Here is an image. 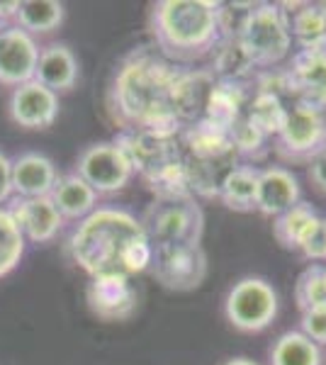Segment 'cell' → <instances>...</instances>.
Wrapping results in <instances>:
<instances>
[{
  "label": "cell",
  "instance_id": "f546056e",
  "mask_svg": "<svg viewBox=\"0 0 326 365\" xmlns=\"http://www.w3.org/2000/svg\"><path fill=\"white\" fill-rule=\"evenodd\" d=\"M307 175H310L312 185L317 187L322 195H326V149L317 158H312L310 168H307Z\"/></svg>",
  "mask_w": 326,
  "mask_h": 365
},
{
  "label": "cell",
  "instance_id": "ffe728a7",
  "mask_svg": "<svg viewBox=\"0 0 326 365\" xmlns=\"http://www.w3.org/2000/svg\"><path fill=\"white\" fill-rule=\"evenodd\" d=\"M290 15L292 42L300 49H310L326 42V3H282Z\"/></svg>",
  "mask_w": 326,
  "mask_h": 365
},
{
  "label": "cell",
  "instance_id": "4dcf8cb0",
  "mask_svg": "<svg viewBox=\"0 0 326 365\" xmlns=\"http://www.w3.org/2000/svg\"><path fill=\"white\" fill-rule=\"evenodd\" d=\"M17 5H20V3H0V32L8 27L10 17L17 15Z\"/></svg>",
  "mask_w": 326,
  "mask_h": 365
},
{
  "label": "cell",
  "instance_id": "d6a6232c",
  "mask_svg": "<svg viewBox=\"0 0 326 365\" xmlns=\"http://www.w3.org/2000/svg\"><path fill=\"white\" fill-rule=\"evenodd\" d=\"M324 266H326V263H324Z\"/></svg>",
  "mask_w": 326,
  "mask_h": 365
},
{
  "label": "cell",
  "instance_id": "277c9868",
  "mask_svg": "<svg viewBox=\"0 0 326 365\" xmlns=\"http://www.w3.org/2000/svg\"><path fill=\"white\" fill-rule=\"evenodd\" d=\"M241 49L253 68H275L292 51L290 15L282 3H258L246 10L236 29Z\"/></svg>",
  "mask_w": 326,
  "mask_h": 365
},
{
  "label": "cell",
  "instance_id": "44dd1931",
  "mask_svg": "<svg viewBox=\"0 0 326 365\" xmlns=\"http://www.w3.org/2000/svg\"><path fill=\"white\" fill-rule=\"evenodd\" d=\"M322 217L312 210V205L297 202L295 207H290L287 212L275 217L272 222V234H275L277 244L287 251H302V246L307 244L310 234L314 232V227L319 225Z\"/></svg>",
  "mask_w": 326,
  "mask_h": 365
},
{
  "label": "cell",
  "instance_id": "3957f363",
  "mask_svg": "<svg viewBox=\"0 0 326 365\" xmlns=\"http://www.w3.org/2000/svg\"><path fill=\"white\" fill-rule=\"evenodd\" d=\"M212 0H161L151 8L149 29L156 51L170 63L210 56L227 34V10Z\"/></svg>",
  "mask_w": 326,
  "mask_h": 365
},
{
  "label": "cell",
  "instance_id": "ac0fdd59",
  "mask_svg": "<svg viewBox=\"0 0 326 365\" xmlns=\"http://www.w3.org/2000/svg\"><path fill=\"white\" fill-rule=\"evenodd\" d=\"M49 197L56 205L58 215L63 217V222H83L98 210V192L78 173L58 175Z\"/></svg>",
  "mask_w": 326,
  "mask_h": 365
},
{
  "label": "cell",
  "instance_id": "2e32d148",
  "mask_svg": "<svg viewBox=\"0 0 326 365\" xmlns=\"http://www.w3.org/2000/svg\"><path fill=\"white\" fill-rule=\"evenodd\" d=\"M58 180V170L49 156L27 151L13 158V195L22 200L49 197Z\"/></svg>",
  "mask_w": 326,
  "mask_h": 365
},
{
  "label": "cell",
  "instance_id": "603a6c76",
  "mask_svg": "<svg viewBox=\"0 0 326 365\" xmlns=\"http://www.w3.org/2000/svg\"><path fill=\"white\" fill-rule=\"evenodd\" d=\"M322 346L310 341L302 331H285L270 349V365H322Z\"/></svg>",
  "mask_w": 326,
  "mask_h": 365
},
{
  "label": "cell",
  "instance_id": "4fadbf2b",
  "mask_svg": "<svg viewBox=\"0 0 326 365\" xmlns=\"http://www.w3.org/2000/svg\"><path fill=\"white\" fill-rule=\"evenodd\" d=\"M10 120L22 129H49L58 117V96L37 81L17 86L8 103Z\"/></svg>",
  "mask_w": 326,
  "mask_h": 365
},
{
  "label": "cell",
  "instance_id": "cb8c5ba5",
  "mask_svg": "<svg viewBox=\"0 0 326 365\" xmlns=\"http://www.w3.org/2000/svg\"><path fill=\"white\" fill-rule=\"evenodd\" d=\"M285 113H287V105H282L277 93H272L270 88H260L256 93V98H253L251 108H248L246 117L265 134V137H275L282 120H285Z\"/></svg>",
  "mask_w": 326,
  "mask_h": 365
},
{
  "label": "cell",
  "instance_id": "7a4b0ae2",
  "mask_svg": "<svg viewBox=\"0 0 326 365\" xmlns=\"http://www.w3.org/2000/svg\"><path fill=\"white\" fill-rule=\"evenodd\" d=\"M73 263L91 278L144 273L153 263V246L141 220L117 207H98L78 222L68 239Z\"/></svg>",
  "mask_w": 326,
  "mask_h": 365
},
{
  "label": "cell",
  "instance_id": "484cf974",
  "mask_svg": "<svg viewBox=\"0 0 326 365\" xmlns=\"http://www.w3.org/2000/svg\"><path fill=\"white\" fill-rule=\"evenodd\" d=\"M295 302L300 312L324 307L326 304V266L324 263H312L300 273L297 285H295Z\"/></svg>",
  "mask_w": 326,
  "mask_h": 365
},
{
  "label": "cell",
  "instance_id": "4316f807",
  "mask_svg": "<svg viewBox=\"0 0 326 365\" xmlns=\"http://www.w3.org/2000/svg\"><path fill=\"white\" fill-rule=\"evenodd\" d=\"M300 331L317 346H326V304L302 312Z\"/></svg>",
  "mask_w": 326,
  "mask_h": 365
},
{
  "label": "cell",
  "instance_id": "5bb4252c",
  "mask_svg": "<svg viewBox=\"0 0 326 365\" xmlns=\"http://www.w3.org/2000/svg\"><path fill=\"white\" fill-rule=\"evenodd\" d=\"M8 210L17 222V227H20L22 237L29 244H49V241L58 237V232L63 227V217L58 215L51 197H17L13 207Z\"/></svg>",
  "mask_w": 326,
  "mask_h": 365
},
{
  "label": "cell",
  "instance_id": "83f0119b",
  "mask_svg": "<svg viewBox=\"0 0 326 365\" xmlns=\"http://www.w3.org/2000/svg\"><path fill=\"white\" fill-rule=\"evenodd\" d=\"M300 253L314 263H326V220L324 217L319 220V225L314 227V232L310 234V239H307V244L302 246Z\"/></svg>",
  "mask_w": 326,
  "mask_h": 365
},
{
  "label": "cell",
  "instance_id": "8992f818",
  "mask_svg": "<svg viewBox=\"0 0 326 365\" xmlns=\"http://www.w3.org/2000/svg\"><path fill=\"white\" fill-rule=\"evenodd\" d=\"M277 292L263 278H241L231 285L224 299V317L236 331L258 334L268 329L277 317Z\"/></svg>",
  "mask_w": 326,
  "mask_h": 365
},
{
  "label": "cell",
  "instance_id": "1f68e13d",
  "mask_svg": "<svg viewBox=\"0 0 326 365\" xmlns=\"http://www.w3.org/2000/svg\"><path fill=\"white\" fill-rule=\"evenodd\" d=\"M224 365H260V363L251 361V358H246V356H236V358H229Z\"/></svg>",
  "mask_w": 326,
  "mask_h": 365
},
{
  "label": "cell",
  "instance_id": "9a60e30c",
  "mask_svg": "<svg viewBox=\"0 0 326 365\" xmlns=\"http://www.w3.org/2000/svg\"><path fill=\"white\" fill-rule=\"evenodd\" d=\"M302 202V187L297 175L285 166H268L258 173L256 210L265 217H277Z\"/></svg>",
  "mask_w": 326,
  "mask_h": 365
},
{
  "label": "cell",
  "instance_id": "7402d4cb",
  "mask_svg": "<svg viewBox=\"0 0 326 365\" xmlns=\"http://www.w3.org/2000/svg\"><path fill=\"white\" fill-rule=\"evenodd\" d=\"M63 3L56 0H25V3L17 5L15 25L25 29L27 34H49L63 25Z\"/></svg>",
  "mask_w": 326,
  "mask_h": 365
},
{
  "label": "cell",
  "instance_id": "7c38bea8",
  "mask_svg": "<svg viewBox=\"0 0 326 365\" xmlns=\"http://www.w3.org/2000/svg\"><path fill=\"white\" fill-rule=\"evenodd\" d=\"M88 307L103 322H124L136 312V290L132 278L98 275L88 282Z\"/></svg>",
  "mask_w": 326,
  "mask_h": 365
},
{
  "label": "cell",
  "instance_id": "30bf717a",
  "mask_svg": "<svg viewBox=\"0 0 326 365\" xmlns=\"http://www.w3.org/2000/svg\"><path fill=\"white\" fill-rule=\"evenodd\" d=\"M153 278L168 290H195L203 285L207 273V258L203 246H165L153 249Z\"/></svg>",
  "mask_w": 326,
  "mask_h": 365
},
{
  "label": "cell",
  "instance_id": "9c48e42d",
  "mask_svg": "<svg viewBox=\"0 0 326 365\" xmlns=\"http://www.w3.org/2000/svg\"><path fill=\"white\" fill-rule=\"evenodd\" d=\"M280 78L295 103L326 115V42L295 51Z\"/></svg>",
  "mask_w": 326,
  "mask_h": 365
},
{
  "label": "cell",
  "instance_id": "5b68a950",
  "mask_svg": "<svg viewBox=\"0 0 326 365\" xmlns=\"http://www.w3.org/2000/svg\"><path fill=\"white\" fill-rule=\"evenodd\" d=\"M203 210L195 197L156 200L141 225L153 249L165 246H198L203 237Z\"/></svg>",
  "mask_w": 326,
  "mask_h": 365
},
{
  "label": "cell",
  "instance_id": "ba28073f",
  "mask_svg": "<svg viewBox=\"0 0 326 365\" xmlns=\"http://www.w3.org/2000/svg\"><path fill=\"white\" fill-rule=\"evenodd\" d=\"M76 173L98 195H112L129 185V180L134 178V166L117 141H98L83 149L76 163Z\"/></svg>",
  "mask_w": 326,
  "mask_h": 365
},
{
  "label": "cell",
  "instance_id": "8fae6325",
  "mask_svg": "<svg viewBox=\"0 0 326 365\" xmlns=\"http://www.w3.org/2000/svg\"><path fill=\"white\" fill-rule=\"evenodd\" d=\"M39 51L32 34L17 25L5 27L0 32V86L17 88L34 81Z\"/></svg>",
  "mask_w": 326,
  "mask_h": 365
},
{
  "label": "cell",
  "instance_id": "f1b7e54d",
  "mask_svg": "<svg viewBox=\"0 0 326 365\" xmlns=\"http://www.w3.org/2000/svg\"><path fill=\"white\" fill-rule=\"evenodd\" d=\"M13 197V158L0 151V205Z\"/></svg>",
  "mask_w": 326,
  "mask_h": 365
},
{
  "label": "cell",
  "instance_id": "e0dca14e",
  "mask_svg": "<svg viewBox=\"0 0 326 365\" xmlns=\"http://www.w3.org/2000/svg\"><path fill=\"white\" fill-rule=\"evenodd\" d=\"M34 81L49 88L51 93L61 96V93L73 91L78 83V58L68 44H49L39 51V63Z\"/></svg>",
  "mask_w": 326,
  "mask_h": 365
},
{
  "label": "cell",
  "instance_id": "d4e9b609",
  "mask_svg": "<svg viewBox=\"0 0 326 365\" xmlns=\"http://www.w3.org/2000/svg\"><path fill=\"white\" fill-rule=\"evenodd\" d=\"M27 241L22 237L20 227L13 220L10 210L0 207V278L10 275L20 266L22 256H25Z\"/></svg>",
  "mask_w": 326,
  "mask_h": 365
},
{
  "label": "cell",
  "instance_id": "52a82bcc",
  "mask_svg": "<svg viewBox=\"0 0 326 365\" xmlns=\"http://www.w3.org/2000/svg\"><path fill=\"white\" fill-rule=\"evenodd\" d=\"M326 149V115L292 103L275 134V151L287 163H307Z\"/></svg>",
  "mask_w": 326,
  "mask_h": 365
},
{
  "label": "cell",
  "instance_id": "6da1fadb",
  "mask_svg": "<svg viewBox=\"0 0 326 365\" xmlns=\"http://www.w3.org/2000/svg\"><path fill=\"white\" fill-rule=\"evenodd\" d=\"M185 68L156 49H134L115 68L108 88V113L129 134H180L175 98Z\"/></svg>",
  "mask_w": 326,
  "mask_h": 365
},
{
  "label": "cell",
  "instance_id": "d6986e66",
  "mask_svg": "<svg viewBox=\"0 0 326 365\" xmlns=\"http://www.w3.org/2000/svg\"><path fill=\"white\" fill-rule=\"evenodd\" d=\"M258 173H260V168L251 166V163H236L234 168H229L217 190V197L222 200L224 207L234 210V212L256 210Z\"/></svg>",
  "mask_w": 326,
  "mask_h": 365
}]
</instances>
